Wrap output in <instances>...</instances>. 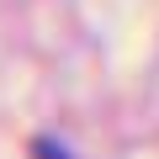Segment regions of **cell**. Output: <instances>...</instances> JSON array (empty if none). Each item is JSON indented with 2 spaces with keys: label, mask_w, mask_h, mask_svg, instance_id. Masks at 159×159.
Listing matches in <instances>:
<instances>
[{
  "label": "cell",
  "mask_w": 159,
  "mask_h": 159,
  "mask_svg": "<svg viewBox=\"0 0 159 159\" xmlns=\"http://www.w3.org/2000/svg\"><path fill=\"white\" fill-rule=\"evenodd\" d=\"M32 154H37V159H69V148H58V143H48V138H37Z\"/></svg>",
  "instance_id": "cell-1"
}]
</instances>
